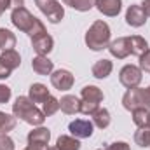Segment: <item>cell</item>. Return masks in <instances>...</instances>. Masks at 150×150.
<instances>
[{
	"mask_svg": "<svg viewBox=\"0 0 150 150\" xmlns=\"http://www.w3.org/2000/svg\"><path fill=\"white\" fill-rule=\"evenodd\" d=\"M11 21H12V25H14L18 30L28 33L32 38L40 35V33H45L44 23H42L40 19H37V18H35L28 9H25V7H16V9H12Z\"/></svg>",
	"mask_w": 150,
	"mask_h": 150,
	"instance_id": "obj_1",
	"label": "cell"
},
{
	"mask_svg": "<svg viewBox=\"0 0 150 150\" xmlns=\"http://www.w3.org/2000/svg\"><path fill=\"white\" fill-rule=\"evenodd\" d=\"M12 113L16 119H21L30 126H42L45 120L44 112L38 110L37 105L28 96H18L16 98V101L12 105Z\"/></svg>",
	"mask_w": 150,
	"mask_h": 150,
	"instance_id": "obj_2",
	"label": "cell"
},
{
	"mask_svg": "<svg viewBox=\"0 0 150 150\" xmlns=\"http://www.w3.org/2000/svg\"><path fill=\"white\" fill-rule=\"evenodd\" d=\"M86 44L93 51H101L110 44V26L105 21H94L86 32Z\"/></svg>",
	"mask_w": 150,
	"mask_h": 150,
	"instance_id": "obj_3",
	"label": "cell"
},
{
	"mask_svg": "<svg viewBox=\"0 0 150 150\" xmlns=\"http://www.w3.org/2000/svg\"><path fill=\"white\" fill-rule=\"evenodd\" d=\"M122 105L126 110L133 112L136 108L150 110V87H131L122 96Z\"/></svg>",
	"mask_w": 150,
	"mask_h": 150,
	"instance_id": "obj_4",
	"label": "cell"
},
{
	"mask_svg": "<svg viewBox=\"0 0 150 150\" xmlns=\"http://www.w3.org/2000/svg\"><path fill=\"white\" fill-rule=\"evenodd\" d=\"M80 112L84 115H93L103 101V93L96 86H86L80 93Z\"/></svg>",
	"mask_w": 150,
	"mask_h": 150,
	"instance_id": "obj_5",
	"label": "cell"
},
{
	"mask_svg": "<svg viewBox=\"0 0 150 150\" xmlns=\"http://www.w3.org/2000/svg\"><path fill=\"white\" fill-rule=\"evenodd\" d=\"M37 7L40 9V12L47 18L49 23H59L65 18V9L58 0H35Z\"/></svg>",
	"mask_w": 150,
	"mask_h": 150,
	"instance_id": "obj_6",
	"label": "cell"
},
{
	"mask_svg": "<svg viewBox=\"0 0 150 150\" xmlns=\"http://www.w3.org/2000/svg\"><path fill=\"white\" fill-rule=\"evenodd\" d=\"M143 79V74H142V68L134 67V65H126L120 74H119V80L124 87L131 89V87H138L140 82Z\"/></svg>",
	"mask_w": 150,
	"mask_h": 150,
	"instance_id": "obj_7",
	"label": "cell"
},
{
	"mask_svg": "<svg viewBox=\"0 0 150 150\" xmlns=\"http://www.w3.org/2000/svg\"><path fill=\"white\" fill-rule=\"evenodd\" d=\"M93 129H94V124L91 120H87V119H75L74 122H70V126H68V131L77 140L91 138L93 136Z\"/></svg>",
	"mask_w": 150,
	"mask_h": 150,
	"instance_id": "obj_8",
	"label": "cell"
},
{
	"mask_svg": "<svg viewBox=\"0 0 150 150\" xmlns=\"http://www.w3.org/2000/svg\"><path fill=\"white\" fill-rule=\"evenodd\" d=\"M108 51L113 58L117 59H124L131 54V37H120L115 38L113 42L108 44Z\"/></svg>",
	"mask_w": 150,
	"mask_h": 150,
	"instance_id": "obj_9",
	"label": "cell"
},
{
	"mask_svg": "<svg viewBox=\"0 0 150 150\" xmlns=\"http://www.w3.org/2000/svg\"><path fill=\"white\" fill-rule=\"evenodd\" d=\"M51 84L58 91H68L74 86V75L70 74L68 70L59 68V70H56V72L51 74Z\"/></svg>",
	"mask_w": 150,
	"mask_h": 150,
	"instance_id": "obj_10",
	"label": "cell"
},
{
	"mask_svg": "<svg viewBox=\"0 0 150 150\" xmlns=\"http://www.w3.org/2000/svg\"><path fill=\"white\" fill-rule=\"evenodd\" d=\"M52 45H54V40H52V37L47 32L32 38V47H33V51L37 52L38 56H47L52 51Z\"/></svg>",
	"mask_w": 150,
	"mask_h": 150,
	"instance_id": "obj_11",
	"label": "cell"
},
{
	"mask_svg": "<svg viewBox=\"0 0 150 150\" xmlns=\"http://www.w3.org/2000/svg\"><path fill=\"white\" fill-rule=\"evenodd\" d=\"M126 23L133 28H140L147 23V14L142 9V5H129L126 12Z\"/></svg>",
	"mask_w": 150,
	"mask_h": 150,
	"instance_id": "obj_12",
	"label": "cell"
},
{
	"mask_svg": "<svg viewBox=\"0 0 150 150\" xmlns=\"http://www.w3.org/2000/svg\"><path fill=\"white\" fill-rule=\"evenodd\" d=\"M49 140H51V131H49L47 127H42V126H38V127L32 129V131L28 133V143H30V145L47 147Z\"/></svg>",
	"mask_w": 150,
	"mask_h": 150,
	"instance_id": "obj_13",
	"label": "cell"
},
{
	"mask_svg": "<svg viewBox=\"0 0 150 150\" xmlns=\"http://www.w3.org/2000/svg\"><path fill=\"white\" fill-rule=\"evenodd\" d=\"M94 5H96V9H98L101 14L113 18V16H117V14L120 12V9H122V0H96Z\"/></svg>",
	"mask_w": 150,
	"mask_h": 150,
	"instance_id": "obj_14",
	"label": "cell"
},
{
	"mask_svg": "<svg viewBox=\"0 0 150 150\" xmlns=\"http://www.w3.org/2000/svg\"><path fill=\"white\" fill-rule=\"evenodd\" d=\"M32 68L38 75H51L54 70V63L47 58V56H37L32 61Z\"/></svg>",
	"mask_w": 150,
	"mask_h": 150,
	"instance_id": "obj_15",
	"label": "cell"
},
{
	"mask_svg": "<svg viewBox=\"0 0 150 150\" xmlns=\"http://www.w3.org/2000/svg\"><path fill=\"white\" fill-rule=\"evenodd\" d=\"M59 108H61V112L68 113V115L79 113L80 112V100L74 94H67L59 100Z\"/></svg>",
	"mask_w": 150,
	"mask_h": 150,
	"instance_id": "obj_16",
	"label": "cell"
},
{
	"mask_svg": "<svg viewBox=\"0 0 150 150\" xmlns=\"http://www.w3.org/2000/svg\"><path fill=\"white\" fill-rule=\"evenodd\" d=\"M28 98L33 101V103H44L51 94H49V89L44 86V84H40V82H35V84H32L30 86V89H28Z\"/></svg>",
	"mask_w": 150,
	"mask_h": 150,
	"instance_id": "obj_17",
	"label": "cell"
},
{
	"mask_svg": "<svg viewBox=\"0 0 150 150\" xmlns=\"http://www.w3.org/2000/svg\"><path fill=\"white\" fill-rule=\"evenodd\" d=\"M0 61L12 72V70H16V68L21 65V56H19V52H16L14 49H7V51H2Z\"/></svg>",
	"mask_w": 150,
	"mask_h": 150,
	"instance_id": "obj_18",
	"label": "cell"
},
{
	"mask_svg": "<svg viewBox=\"0 0 150 150\" xmlns=\"http://www.w3.org/2000/svg\"><path fill=\"white\" fill-rule=\"evenodd\" d=\"M112 61H108V59H100V61H96L94 65H93V75L96 77V79H107L108 75L112 74Z\"/></svg>",
	"mask_w": 150,
	"mask_h": 150,
	"instance_id": "obj_19",
	"label": "cell"
},
{
	"mask_svg": "<svg viewBox=\"0 0 150 150\" xmlns=\"http://www.w3.org/2000/svg\"><path fill=\"white\" fill-rule=\"evenodd\" d=\"M91 117H93V124L100 129H105L110 126V112L107 108H98Z\"/></svg>",
	"mask_w": 150,
	"mask_h": 150,
	"instance_id": "obj_20",
	"label": "cell"
},
{
	"mask_svg": "<svg viewBox=\"0 0 150 150\" xmlns=\"http://www.w3.org/2000/svg\"><path fill=\"white\" fill-rule=\"evenodd\" d=\"M56 149L58 150H80V142L75 136H59L56 142Z\"/></svg>",
	"mask_w": 150,
	"mask_h": 150,
	"instance_id": "obj_21",
	"label": "cell"
},
{
	"mask_svg": "<svg viewBox=\"0 0 150 150\" xmlns=\"http://www.w3.org/2000/svg\"><path fill=\"white\" fill-rule=\"evenodd\" d=\"M147 49H149V44H147V40L143 37H140V35H133L131 37V54L140 58Z\"/></svg>",
	"mask_w": 150,
	"mask_h": 150,
	"instance_id": "obj_22",
	"label": "cell"
},
{
	"mask_svg": "<svg viewBox=\"0 0 150 150\" xmlns=\"http://www.w3.org/2000/svg\"><path fill=\"white\" fill-rule=\"evenodd\" d=\"M16 45V35L5 28H0V49L7 51V49H14Z\"/></svg>",
	"mask_w": 150,
	"mask_h": 150,
	"instance_id": "obj_23",
	"label": "cell"
},
{
	"mask_svg": "<svg viewBox=\"0 0 150 150\" xmlns=\"http://www.w3.org/2000/svg\"><path fill=\"white\" fill-rule=\"evenodd\" d=\"M16 127V117L0 110V134H7Z\"/></svg>",
	"mask_w": 150,
	"mask_h": 150,
	"instance_id": "obj_24",
	"label": "cell"
},
{
	"mask_svg": "<svg viewBox=\"0 0 150 150\" xmlns=\"http://www.w3.org/2000/svg\"><path fill=\"white\" fill-rule=\"evenodd\" d=\"M134 142H136V145H140L143 149L150 147V127L149 126L138 127V131L134 133Z\"/></svg>",
	"mask_w": 150,
	"mask_h": 150,
	"instance_id": "obj_25",
	"label": "cell"
},
{
	"mask_svg": "<svg viewBox=\"0 0 150 150\" xmlns=\"http://www.w3.org/2000/svg\"><path fill=\"white\" fill-rule=\"evenodd\" d=\"M94 2H96V0H63L65 5H70L72 9L80 11V12H86V11L93 9V7H94Z\"/></svg>",
	"mask_w": 150,
	"mask_h": 150,
	"instance_id": "obj_26",
	"label": "cell"
},
{
	"mask_svg": "<svg viewBox=\"0 0 150 150\" xmlns=\"http://www.w3.org/2000/svg\"><path fill=\"white\" fill-rule=\"evenodd\" d=\"M59 110V100H56L54 96H49L44 103H42V112L45 117H51Z\"/></svg>",
	"mask_w": 150,
	"mask_h": 150,
	"instance_id": "obj_27",
	"label": "cell"
},
{
	"mask_svg": "<svg viewBox=\"0 0 150 150\" xmlns=\"http://www.w3.org/2000/svg\"><path fill=\"white\" fill-rule=\"evenodd\" d=\"M133 122L138 127H145L149 122V110L147 108H136L133 110Z\"/></svg>",
	"mask_w": 150,
	"mask_h": 150,
	"instance_id": "obj_28",
	"label": "cell"
},
{
	"mask_svg": "<svg viewBox=\"0 0 150 150\" xmlns=\"http://www.w3.org/2000/svg\"><path fill=\"white\" fill-rule=\"evenodd\" d=\"M140 68L142 72H150V49H147L140 56Z\"/></svg>",
	"mask_w": 150,
	"mask_h": 150,
	"instance_id": "obj_29",
	"label": "cell"
},
{
	"mask_svg": "<svg viewBox=\"0 0 150 150\" xmlns=\"http://www.w3.org/2000/svg\"><path fill=\"white\" fill-rule=\"evenodd\" d=\"M11 100V87L5 84H0V105L7 103Z\"/></svg>",
	"mask_w": 150,
	"mask_h": 150,
	"instance_id": "obj_30",
	"label": "cell"
},
{
	"mask_svg": "<svg viewBox=\"0 0 150 150\" xmlns=\"http://www.w3.org/2000/svg\"><path fill=\"white\" fill-rule=\"evenodd\" d=\"M0 150H14V142L7 134H0Z\"/></svg>",
	"mask_w": 150,
	"mask_h": 150,
	"instance_id": "obj_31",
	"label": "cell"
},
{
	"mask_svg": "<svg viewBox=\"0 0 150 150\" xmlns=\"http://www.w3.org/2000/svg\"><path fill=\"white\" fill-rule=\"evenodd\" d=\"M107 150H129V145L126 142H115L112 145H108Z\"/></svg>",
	"mask_w": 150,
	"mask_h": 150,
	"instance_id": "obj_32",
	"label": "cell"
},
{
	"mask_svg": "<svg viewBox=\"0 0 150 150\" xmlns=\"http://www.w3.org/2000/svg\"><path fill=\"white\" fill-rule=\"evenodd\" d=\"M9 75H11V70H9V68L0 61V79H7Z\"/></svg>",
	"mask_w": 150,
	"mask_h": 150,
	"instance_id": "obj_33",
	"label": "cell"
},
{
	"mask_svg": "<svg viewBox=\"0 0 150 150\" xmlns=\"http://www.w3.org/2000/svg\"><path fill=\"white\" fill-rule=\"evenodd\" d=\"M5 9H11V2L9 0H0V16H2V12H5Z\"/></svg>",
	"mask_w": 150,
	"mask_h": 150,
	"instance_id": "obj_34",
	"label": "cell"
},
{
	"mask_svg": "<svg viewBox=\"0 0 150 150\" xmlns=\"http://www.w3.org/2000/svg\"><path fill=\"white\" fill-rule=\"evenodd\" d=\"M142 9L145 11L147 18H150V0H143V4H142Z\"/></svg>",
	"mask_w": 150,
	"mask_h": 150,
	"instance_id": "obj_35",
	"label": "cell"
},
{
	"mask_svg": "<svg viewBox=\"0 0 150 150\" xmlns=\"http://www.w3.org/2000/svg\"><path fill=\"white\" fill-rule=\"evenodd\" d=\"M11 2V9H16V7H23L25 0H9Z\"/></svg>",
	"mask_w": 150,
	"mask_h": 150,
	"instance_id": "obj_36",
	"label": "cell"
},
{
	"mask_svg": "<svg viewBox=\"0 0 150 150\" xmlns=\"http://www.w3.org/2000/svg\"><path fill=\"white\" fill-rule=\"evenodd\" d=\"M25 150H45V147H38V145H30V143H28V147Z\"/></svg>",
	"mask_w": 150,
	"mask_h": 150,
	"instance_id": "obj_37",
	"label": "cell"
},
{
	"mask_svg": "<svg viewBox=\"0 0 150 150\" xmlns=\"http://www.w3.org/2000/svg\"><path fill=\"white\" fill-rule=\"evenodd\" d=\"M45 150H58L56 147H49V149H45Z\"/></svg>",
	"mask_w": 150,
	"mask_h": 150,
	"instance_id": "obj_38",
	"label": "cell"
},
{
	"mask_svg": "<svg viewBox=\"0 0 150 150\" xmlns=\"http://www.w3.org/2000/svg\"><path fill=\"white\" fill-rule=\"evenodd\" d=\"M147 126L150 127V112H149V122H147Z\"/></svg>",
	"mask_w": 150,
	"mask_h": 150,
	"instance_id": "obj_39",
	"label": "cell"
},
{
	"mask_svg": "<svg viewBox=\"0 0 150 150\" xmlns=\"http://www.w3.org/2000/svg\"><path fill=\"white\" fill-rule=\"evenodd\" d=\"M98 150H103V149H98Z\"/></svg>",
	"mask_w": 150,
	"mask_h": 150,
	"instance_id": "obj_40",
	"label": "cell"
}]
</instances>
